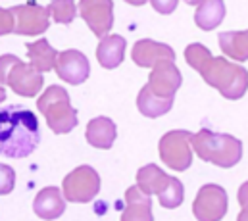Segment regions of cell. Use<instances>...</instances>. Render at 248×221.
I'll list each match as a JSON object with an SVG mask.
<instances>
[{
    "mask_svg": "<svg viewBox=\"0 0 248 221\" xmlns=\"http://www.w3.org/2000/svg\"><path fill=\"white\" fill-rule=\"evenodd\" d=\"M79 16L96 37H106L114 27L112 0H79Z\"/></svg>",
    "mask_w": 248,
    "mask_h": 221,
    "instance_id": "cell-10",
    "label": "cell"
},
{
    "mask_svg": "<svg viewBox=\"0 0 248 221\" xmlns=\"http://www.w3.org/2000/svg\"><path fill=\"white\" fill-rule=\"evenodd\" d=\"M14 187V171L12 167L2 166V194H8Z\"/></svg>",
    "mask_w": 248,
    "mask_h": 221,
    "instance_id": "cell-28",
    "label": "cell"
},
{
    "mask_svg": "<svg viewBox=\"0 0 248 221\" xmlns=\"http://www.w3.org/2000/svg\"><path fill=\"white\" fill-rule=\"evenodd\" d=\"M127 4H131V6H142L146 0H125Z\"/></svg>",
    "mask_w": 248,
    "mask_h": 221,
    "instance_id": "cell-31",
    "label": "cell"
},
{
    "mask_svg": "<svg viewBox=\"0 0 248 221\" xmlns=\"http://www.w3.org/2000/svg\"><path fill=\"white\" fill-rule=\"evenodd\" d=\"M125 39L122 35H106L96 48V60L106 69H116L125 58Z\"/></svg>",
    "mask_w": 248,
    "mask_h": 221,
    "instance_id": "cell-17",
    "label": "cell"
},
{
    "mask_svg": "<svg viewBox=\"0 0 248 221\" xmlns=\"http://www.w3.org/2000/svg\"><path fill=\"white\" fill-rule=\"evenodd\" d=\"M219 47L223 54L235 62L248 60V31H229L219 35Z\"/></svg>",
    "mask_w": 248,
    "mask_h": 221,
    "instance_id": "cell-22",
    "label": "cell"
},
{
    "mask_svg": "<svg viewBox=\"0 0 248 221\" xmlns=\"http://www.w3.org/2000/svg\"><path fill=\"white\" fill-rule=\"evenodd\" d=\"M37 108L46 117V125L56 135H65L77 127V110L71 106L69 95L63 87H48L39 96Z\"/></svg>",
    "mask_w": 248,
    "mask_h": 221,
    "instance_id": "cell-4",
    "label": "cell"
},
{
    "mask_svg": "<svg viewBox=\"0 0 248 221\" xmlns=\"http://www.w3.org/2000/svg\"><path fill=\"white\" fill-rule=\"evenodd\" d=\"M185 60L192 69H196V71L202 75V73L210 67V63H212L214 56H212V52H210L204 45H200V43H192V45H188V47H186Z\"/></svg>",
    "mask_w": 248,
    "mask_h": 221,
    "instance_id": "cell-23",
    "label": "cell"
},
{
    "mask_svg": "<svg viewBox=\"0 0 248 221\" xmlns=\"http://www.w3.org/2000/svg\"><path fill=\"white\" fill-rule=\"evenodd\" d=\"M0 81L2 87H10L16 95L25 98L37 96L45 83L41 71L33 63H25L12 54L0 58Z\"/></svg>",
    "mask_w": 248,
    "mask_h": 221,
    "instance_id": "cell-5",
    "label": "cell"
},
{
    "mask_svg": "<svg viewBox=\"0 0 248 221\" xmlns=\"http://www.w3.org/2000/svg\"><path fill=\"white\" fill-rule=\"evenodd\" d=\"M170 175L164 173L156 164H148V166L140 167L137 171V185L140 187V190H144L146 194H160L164 190V187L170 183Z\"/></svg>",
    "mask_w": 248,
    "mask_h": 221,
    "instance_id": "cell-21",
    "label": "cell"
},
{
    "mask_svg": "<svg viewBox=\"0 0 248 221\" xmlns=\"http://www.w3.org/2000/svg\"><path fill=\"white\" fill-rule=\"evenodd\" d=\"M202 79L227 100H239L248 91V71L241 63H233L225 58H214L210 67L202 73Z\"/></svg>",
    "mask_w": 248,
    "mask_h": 221,
    "instance_id": "cell-3",
    "label": "cell"
},
{
    "mask_svg": "<svg viewBox=\"0 0 248 221\" xmlns=\"http://www.w3.org/2000/svg\"><path fill=\"white\" fill-rule=\"evenodd\" d=\"M237 220H239V221H248V206H245V208H243V212L237 216Z\"/></svg>",
    "mask_w": 248,
    "mask_h": 221,
    "instance_id": "cell-30",
    "label": "cell"
},
{
    "mask_svg": "<svg viewBox=\"0 0 248 221\" xmlns=\"http://www.w3.org/2000/svg\"><path fill=\"white\" fill-rule=\"evenodd\" d=\"M54 69H56V75L69 85H81L91 75V65L87 56L73 48L60 52Z\"/></svg>",
    "mask_w": 248,
    "mask_h": 221,
    "instance_id": "cell-11",
    "label": "cell"
},
{
    "mask_svg": "<svg viewBox=\"0 0 248 221\" xmlns=\"http://www.w3.org/2000/svg\"><path fill=\"white\" fill-rule=\"evenodd\" d=\"M48 14L52 16V19L56 23H71L77 16V4L75 0H52L48 6Z\"/></svg>",
    "mask_w": 248,
    "mask_h": 221,
    "instance_id": "cell-25",
    "label": "cell"
},
{
    "mask_svg": "<svg viewBox=\"0 0 248 221\" xmlns=\"http://www.w3.org/2000/svg\"><path fill=\"white\" fill-rule=\"evenodd\" d=\"M181 71L173 62H160L152 67L146 85L158 96H175L177 89L181 87Z\"/></svg>",
    "mask_w": 248,
    "mask_h": 221,
    "instance_id": "cell-12",
    "label": "cell"
},
{
    "mask_svg": "<svg viewBox=\"0 0 248 221\" xmlns=\"http://www.w3.org/2000/svg\"><path fill=\"white\" fill-rule=\"evenodd\" d=\"M33 212L41 220H58L65 212V196L58 187L43 189L33 200Z\"/></svg>",
    "mask_w": 248,
    "mask_h": 221,
    "instance_id": "cell-15",
    "label": "cell"
},
{
    "mask_svg": "<svg viewBox=\"0 0 248 221\" xmlns=\"http://www.w3.org/2000/svg\"><path fill=\"white\" fill-rule=\"evenodd\" d=\"M192 133L190 131H168L158 144L160 158L168 167L175 171H186L192 164Z\"/></svg>",
    "mask_w": 248,
    "mask_h": 221,
    "instance_id": "cell-6",
    "label": "cell"
},
{
    "mask_svg": "<svg viewBox=\"0 0 248 221\" xmlns=\"http://www.w3.org/2000/svg\"><path fill=\"white\" fill-rule=\"evenodd\" d=\"M62 190L65 200L69 202H77V204L93 202L94 196L100 192V175L91 166L75 167L71 173L63 177Z\"/></svg>",
    "mask_w": 248,
    "mask_h": 221,
    "instance_id": "cell-7",
    "label": "cell"
},
{
    "mask_svg": "<svg viewBox=\"0 0 248 221\" xmlns=\"http://www.w3.org/2000/svg\"><path fill=\"white\" fill-rule=\"evenodd\" d=\"M239 204H241L243 208L248 206V181L247 183H243L241 189H239Z\"/></svg>",
    "mask_w": 248,
    "mask_h": 221,
    "instance_id": "cell-29",
    "label": "cell"
},
{
    "mask_svg": "<svg viewBox=\"0 0 248 221\" xmlns=\"http://www.w3.org/2000/svg\"><path fill=\"white\" fill-rule=\"evenodd\" d=\"M190 142L194 154H198L202 162H210L223 169L237 166L243 158V142L233 135L200 129L198 133H192Z\"/></svg>",
    "mask_w": 248,
    "mask_h": 221,
    "instance_id": "cell-2",
    "label": "cell"
},
{
    "mask_svg": "<svg viewBox=\"0 0 248 221\" xmlns=\"http://www.w3.org/2000/svg\"><path fill=\"white\" fill-rule=\"evenodd\" d=\"M225 17V4L223 0H202L196 6L194 23L202 31H214Z\"/></svg>",
    "mask_w": 248,
    "mask_h": 221,
    "instance_id": "cell-19",
    "label": "cell"
},
{
    "mask_svg": "<svg viewBox=\"0 0 248 221\" xmlns=\"http://www.w3.org/2000/svg\"><path fill=\"white\" fill-rule=\"evenodd\" d=\"M131 58L139 67H154L160 62H173L175 52L171 47H168L164 43H156L152 39H142V41L135 43V47L131 50Z\"/></svg>",
    "mask_w": 248,
    "mask_h": 221,
    "instance_id": "cell-13",
    "label": "cell"
},
{
    "mask_svg": "<svg viewBox=\"0 0 248 221\" xmlns=\"http://www.w3.org/2000/svg\"><path fill=\"white\" fill-rule=\"evenodd\" d=\"M116 137H118L116 123L110 117H104V115L91 119L89 125H87V131H85L87 142L91 146L98 148V150H110Z\"/></svg>",
    "mask_w": 248,
    "mask_h": 221,
    "instance_id": "cell-16",
    "label": "cell"
},
{
    "mask_svg": "<svg viewBox=\"0 0 248 221\" xmlns=\"http://www.w3.org/2000/svg\"><path fill=\"white\" fill-rule=\"evenodd\" d=\"M14 25H16V19H14V14L10 8H4L0 12V33L2 35H10L14 33Z\"/></svg>",
    "mask_w": 248,
    "mask_h": 221,
    "instance_id": "cell-26",
    "label": "cell"
},
{
    "mask_svg": "<svg viewBox=\"0 0 248 221\" xmlns=\"http://www.w3.org/2000/svg\"><path fill=\"white\" fill-rule=\"evenodd\" d=\"M150 4H152V8H154L158 14L168 16V14H171V12L177 8L179 0H150Z\"/></svg>",
    "mask_w": 248,
    "mask_h": 221,
    "instance_id": "cell-27",
    "label": "cell"
},
{
    "mask_svg": "<svg viewBox=\"0 0 248 221\" xmlns=\"http://www.w3.org/2000/svg\"><path fill=\"white\" fill-rule=\"evenodd\" d=\"M122 221H152V200L150 194L140 190L139 185L129 187L125 190V210L122 214Z\"/></svg>",
    "mask_w": 248,
    "mask_h": 221,
    "instance_id": "cell-14",
    "label": "cell"
},
{
    "mask_svg": "<svg viewBox=\"0 0 248 221\" xmlns=\"http://www.w3.org/2000/svg\"><path fill=\"white\" fill-rule=\"evenodd\" d=\"M41 133L37 115L19 106L2 110V154L8 158H25L39 146Z\"/></svg>",
    "mask_w": 248,
    "mask_h": 221,
    "instance_id": "cell-1",
    "label": "cell"
},
{
    "mask_svg": "<svg viewBox=\"0 0 248 221\" xmlns=\"http://www.w3.org/2000/svg\"><path fill=\"white\" fill-rule=\"evenodd\" d=\"M192 214L198 221H219L227 214V192L219 185H204L192 204Z\"/></svg>",
    "mask_w": 248,
    "mask_h": 221,
    "instance_id": "cell-8",
    "label": "cell"
},
{
    "mask_svg": "<svg viewBox=\"0 0 248 221\" xmlns=\"http://www.w3.org/2000/svg\"><path fill=\"white\" fill-rule=\"evenodd\" d=\"M10 10H12L14 19H16V25H14L16 35H41L50 25L48 8L39 6L35 2L12 6Z\"/></svg>",
    "mask_w": 248,
    "mask_h": 221,
    "instance_id": "cell-9",
    "label": "cell"
},
{
    "mask_svg": "<svg viewBox=\"0 0 248 221\" xmlns=\"http://www.w3.org/2000/svg\"><path fill=\"white\" fill-rule=\"evenodd\" d=\"M25 47H27L29 63H33L41 73H46L56 67V60H58L60 52L54 47H50V43L46 39H39L37 43H31Z\"/></svg>",
    "mask_w": 248,
    "mask_h": 221,
    "instance_id": "cell-20",
    "label": "cell"
},
{
    "mask_svg": "<svg viewBox=\"0 0 248 221\" xmlns=\"http://www.w3.org/2000/svg\"><path fill=\"white\" fill-rule=\"evenodd\" d=\"M183 196H185V192H183V185H181V181L175 179V177H171L170 183L164 187V190L158 194V198H160V206H162V208H168V210L179 208V206L183 204Z\"/></svg>",
    "mask_w": 248,
    "mask_h": 221,
    "instance_id": "cell-24",
    "label": "cell"
},
{
    "mask_svg": "<svg viewBox=\"0 0 248 221\" xmlns=\"http://www.w3.org/2000/svg\"><path fill=\"white\" fill-rule=\"evenodd\" d=\"M137 108L144 117H160L173 108V96H158L144 85L137 96Z\"/></svg>",
    "mask_w": 248,
    "mask_h": 221,
    "instance_id": "cell-18",
    "label": "cell"
},
{
    "mask_svg": "<svg viewBox=\"0 0 248 221\" xmlns=\"http://www.w3.org/2000/svg\"><path fill=\"white\" fill-rule=\"evenodd\" d=\"M185 2L188 4V6H198V4L202 2V0H185Z\"/></svg>",
    "mask_w": 248,
    "mask_h": 221,
    "instance_id": "cell-32",
    "label": "cell"
}]
</instances>
